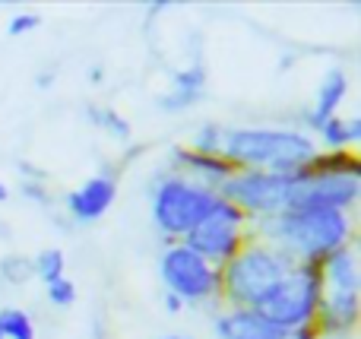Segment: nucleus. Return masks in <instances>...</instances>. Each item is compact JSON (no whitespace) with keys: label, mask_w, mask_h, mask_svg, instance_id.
I'll return each mask as SVG.
<instances>
[{"label":"nucleus","mask_w":361,"mask_h":339,"mask_svg":"<svg viewBox=\"0 0 361 339\" xmlns=\"http://www.w3.org/2000/svg\"><path fill=\"white\" fill-rule=\"evenodd\" d=\"M250 235L282 251L292 264H324L333 251L352 245L355 213L343 209H282L250 222Z\"/></svg>","instance_id":"obj_1"},{"label":"nucleus","mask_w":361,"mask_h":339,"mask_svg":"<svg viewBox=\"0 0 361 339\" xmlns=\"http://www.w3.org/2000/svg\"><path fill=\"white\" fill-rule=\"evenodd\" d=\"M311 133L292 127H231L222 140V159L235 171H269V175H298L317 156Z\"/></svg>","instance_id":"obj_2"},{"label":"nucleus","mask_w":361,"mask_h":339,"mask_svg":"<svg viewBox=\"0 0 361 339\" xmlns=\"http://www.w3.org/2000/svg\"><path fill=\"white\" fill-rule=\"evenodd\" d=\"M288 270H292V260L286 254L250 235L247 245L219 270V302H225L228 308L257 311Z\"/></svg>","instance_id":"obj_3"},{"label":"nucleus","mask_w":361,"mask_h":339,"mask_svg":"<svg viewBox=\"0 0 361 339\" xmlns=\"http://www.w3.org/2000/svg\"><path fill=\"white\" fill-rule=\"evenodd\" d=\"M216 197L219 194L212 187L190 181L178 171L156 175V181L149 184V213L165 245L184 241V235L203 219Z\"/></svg>","instance_id":"obj_4"},{"label":"nucleus","mask_w":361,"mask_h":339,"mask_svg":"<svg viewBox=\"0 0 361 339\" xmlns=\"http://www.w3.org/2000/svg\"><path fill=\"white\" fill-rule=\"evenodd\" d=\"M320 295H324V276H320L317 264H292V270L276 283V289L260 302V314L269 323L288 330L314 323L320 308Z\"/></svg>","instance_id":"obj_5"},{"label":"nucleus","mask_w":361,"mask_h":339,"mask_svg":"<svg viewBox=\"0 0 361 339\" xmlns=\"http://www.w3.org/2000/svg\"><path fill=\"white\" fill-rule=\"evenodd\" d=\"M250 238V219L235 207V203L216 197L206 216L184 235L180 245H187L197 257H203L209 266L222 270Z\"/></svg>","instance_id":"obj_6"},{"label":"nucleus","mask_w":361,"mask_h":339,"mask_svg":"<svg viewBox=\"0 0 361 339\" xmlns=\"http://www.w3.org/2000/svg\"><path fill=\"white\" fill-rule=\"evenodd\" d=\"M298 175H269V171H250L241 168L216 190L222 200L235 203L250 222L263 219V216H276L282 209H288L295 194V184H298Z\"/></svg>","instance_id":"obj_7"},{"label":"nucleus","mask_w":361,"mask_h":339,"mask_svg":"<svg viewBox=\"0 0 361 339\" xmlns=\"http://www.w3.org/2000/svg\"><path fill=\"white\" fill-rule=\"evenodd\" d=\"M159 276L165 283V292L178 295L184 304L219 302V270L209 266L203 257L190 251L187 245H165L159 257Z\"/></svg>","instance_id":"obj_8"},{"label":"nucleus","mask_w":361,"mask_h":339,"mask_svg":"<svg viewBox=\"0 0 361 339\" xmlns=\"http://www.w3.org/2000/svg\"><path fill=\"white\" fill-rule=\"evenodd\" d=\"M361 200V175H317L301 171L288 209H343L355 213Z\"/></svg>","instance_id":"obj_9"},{"label":"nucleus","mask_w":361,"mask_h":339,"mask_svg":"<svg viewBox=\"0 0 361 339\" xmlns=\"http://www.w3.org/2000/svg\"><path fill=\"white\" fill-rule=\"evenodd\" d=\"M118 197V168H102L99 175H92L82 187L67 194V213L76 222H95L108 213V207Z\"/></svg>","instance_id":"obj_10"},{"label":"nucleus","mask_w":361,"mask_h":339,"mask_svg":"<svg viewBox=\"0 0 361 339\" xmlns=\"http://www.w3.org/2000/svg\"><path fill=\"white\" fill-rule=\"evenodd\" d=\"M358 317H361L358 292H330V289H324L317 317H314V327H317L320 339L352 336L355 327H358Z\"/></svg>","instance_id":"obj_11"},{"label":"nucleus","mask_w":361,"mask_h":339,"mask_svg":"<svg viewBox=\"0 0 361 339\" xmlns=\"http://www.w3.org/2000/svg\"><path fill=\"white\" fill-rule=\"evenodd\" d=\"M169 168L178 171V175L190 178L197 184H206V187L219 190L231 175H235V165L225 162L222 156H200L190 146H171L169 149Z\"/></svg>","instance_id":"obj_12"},{"label":"nucleus","mask_w":361,"mask_h":339,"mask_svg":"<svg viewBox=\"0 0 361 339\" xmlns=\"http://www.w3.org/2000/svg\"><path fill=\"white\" fill-rule=\"evenodd\" d=\"M219 339H288V330L269 323L254 308H228L216 317Z\"/></svg>","instance_id":"obj_13"},{"label":"nucleus","mask_w":361,"mask_h":339,"mask_svg":"<svg viewBox=\"0 0 361 339\" xmlns=\"http://www.w3.org/2000/svg\"><path fill=\"white\" fill-rule=\"evenodd\" d=\"M345 95H349V76H345L343 67H333L330 73L320 80L317 99H314L311 108L305 111V124L311 127V130H320L330 118H336V111L345 101Z\"/></svg>","instance_id":"obj_14"},{"label":"nucleus","mask_w":361,"mask_h":339,"mask_svg":"<svg viewBox=\"0 0 361 339\" xmlns=\"http://www.w3.org/2000/svg\"><path fill=\"white\" fill-rule=\"evenodd\" d=\"M203 95H206V70H203V63L197 61L193 67H184L171 76L169 92L159 95V108L169 114H178V111L193 108Z\"/></svg>","instance_id":"obj_15"},{"label":"nucleus","mask_w":361,"mask_h":339,"mask_svg":"<svg viewBox=\"0 0 361 339\" xmlns=\"http://www.w3.org/2000/svg\"><path fill=\"white\" fill-rule=\"evenodd\" d=\"M320 276H324V289H330V292H358L361 273H358L355 247L345 245V247H339V251H333L330 257L320 264Z\"/></svg>","instance_id":"obj_16"},{"label":"nucleus","mask_w":361,"mask_h":339,"mask_svg":"<svg viewBox=\"0 0 361 339\" xmlns=\"http://www.w3.org/2000/svg\"><path fill=\"white\" fill-rule=\"evenodd\" d=\"M320 143L326 146V152L336 149H352V146L361 140V121L358 118H330L324 127H320Z\"/></svg>","instance_id":"obj_17"},{"label":"nucleus","mask_w":361,"mask_h":339,"mask_svg":"<svg viewBox=\"0 0 361 339\" xmlns=\"http://www.w3.org/2000/svg\"><path fill=\"white\" fill-rule=\"evenodd\" d=\"M307 171L317 175H361L358 156L352 149H336V152H317L307 165Z\"/></svg>","instance_id":"obj_18"},{"label":"nucleus","mask_w":361,"mask_h":339,"mask_svg":"<svg viewBox=\"0 0 361 339\" xmlns=\"http://www.w3.org/2000/svg\"><path fill=\"white\" fill-rule=\"evenodd\" d=\"M0 336L4 339H35V323L19 308H0Z\"/></svg>","instance_id":"obj_19"},{"label":"nucleus","mask_w":361,"mask_h":339,"mask_svg":"<svg viewBox=\"0 0 361 339\" xmlns=\"http://www.w3.org/2000/svg\"><path fill=\"white\" fill-rule=\"evenodd\" d=\"M63 266H67V260H63V251H57V247H48V251H42L32 260V273H35L44 285L57 283V279L63 276Z\"/></svg>","instance_id":"obj_20"},{"label":"nucleus","mask_w":361,"mask_h":339,"mask_svg":"<svg viewBox=\"0 0 361 339\" xmlns=\"http://www.w3.org/2000/svg\"><path fill=\"white\" fill-rule=\"evenodd\" d=\"M86 114H89V121L92 124H99V127H105L111 137H118V140H130V124H127L124 118H121L114 108H95V105H89L86 108Z\"/></svg>","instance_id":"obj_21"},{"label":"nucleus","mask_w":361,"mask_h":339,"mask_svg":"<svg viewBox=\"0 0 361 339\" xmlns=\"http://www.w3.org/2000/svg\"><path fill=\"white\" fill-rule=\"evenodd\" d=\"M222 140H225V130L219 124H203L193 137L190 149L200 152V156H222Z\"/></svg>","instance_id":"obj_22"},{"label":"nucleus","mask_w":361,"mask_h":339,"mask_svg":"<svg viewBox=\"0 0 361 339\" xmlns=\"http://www.w3.org/2000/svg\"><path fill=\"white\" fill-rule=\"evenodd\" d=\"M0 276H4L10 285L29 283V276H35V273H32V260L23 257V254H10V257L0 260Z\"/></svg>","instance_id":"obj_23"},{"label":"nucleus","mask_w":361,"mask_h":339,"mask_svg":"<svg viewBox=\"0 0 361 339\" xmlns=\"http://www.w3.org/2000/svg\"><path fill=\"white\" fill-rule=\"evenodd\" d=\"M44 289H48V302L54 304V308H70V304L76 302V285L70 283L67 276H61L57 283L44 285Z\"/></svg>","instance_id":"obj_24"},{"label":"nucleus","mask_w":361,"mask_h":339,"mask_svg":"<svg viewBox=\"0 0 361 339\" xmlns=\"http://www.w3.org/2000/svg\"><path fill=\"white\" fill-rule=\"evenodd\" d=\"M38 25H42V16H38V13H16V16L10 19V25H6V32H10L13 38H19V35H25V32L38 29Z\"/></svg>","instance_id":"obj_25"},{"label":"nucleus","mask_w":361,"mask_h":339,"mask_svg":"<svg viewBox=\"0 0 361 339\" xmlns=\"http://www.w3.org/2000/svg\"><path fill=\"white\" fill-rule=\"evenodd\" d=\"M23 194L32 197L35 203H48V187H44V181H23Z\"/></svg>","instance_id":"obj_26"},{"label":"nucleus","mask_w":361,"mask_h":339,"mask_svg":"<svg viewBox=\"0 0 361 339\" xmlns=\"http://www.w3.org/2000/svg\"><path fill=\"white\" fill-rule=\"evenodd\" d=\"M288 339H320V333L314 323H305V327H295L292 333H288Z\"/></svg>","instance_id":"obj_27"},{"label":"nucleus","mask_w":361,"mask_h":339,"mask_svg":"<svg viewBox=\"0 0 361 339\" xmlns=\"http://www.w3.org/2000/svg\"><path fill=\"white\" fill-rule=\"evenodd\" d=\"M165 311H169V314H180V311H184V302H180L178 295H171V292H165Z\"/></svg>","instance_id":"obj_28"},{"label":"nucleus","mask_w":361,"mask_h":339,"mask_svg":"<svg viewBox=\"0 0 361 339\" xmlns=\"http://www.w3.org/2000/svg\"><path fill=\"white\" fill-rule=\"evenodd\" d=\"M51 82H54V73H48V70H44V73H38V89H48Z\"/></svg>","instance_id":"obj_29"},{"label":"nucleus","mask_w":361,"mask_h":339,"mask_svg":"<svg viewBox=\"0 0 361 339\" xmlns=\"http://www.w3.org/2000/svg\"><path fill=\"white\" fill-rule=\"evenodd\" d=\"M102 76H105V70H102V67H92V70H89V80H92V82H102Z\"/></svg>","instance_id":"obj_30"},{"label":"nucleus","mask_w":361,"mask_h":339,"mask_svg":"<svg viewBox=\"0 0 361 339\" xmlns=\"http://www.w3.org/2000/svg\"><path fill=\"white\" fill-rule=\"evenodd\" d=\"M6 197H10V190H6V184L0 181V203H6Z\"/></svg>","instance_id":"obj_31"},{"label":"nucleus","mask_w":361,"mask_h":339,"mask_svg":"<svg viewBox=\"0 0 361 339\" xmlns=\"http://www.w3.org/2000/svg\"><path fill=\"white\" fill-rule=\"evenodd\" d=\"M162 339H193V336H184V333H171V336H162Z\"/></svg>","instance_id":"obj_32"},{"label":"nucleus","mask_w":361,"mask_h":339,"mask_svg":"<svg viewBox=\"0 0 361 339\" xmlns=\"http://www.w3.org/2000/svg\"><path fill=\"white\" fill-rule=\"evenodd\" d=\"M0 339H4V336H0Z\"/></svg>","instance_id":"obj_33"}]
</instances>
